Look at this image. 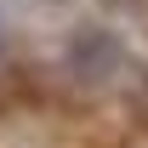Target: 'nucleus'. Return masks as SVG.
I'll list each match as a JSON object with an SVG mask.
<instances>
[{
  "mask_svg": "<svg viewBox=\"0 0 148 148\" xmlns=\"http://www.w3.org/2000/svg\"><path fill=\"white\" fill-rule=\"evenodd\" d=\"M120 57H125V51H120V40H114L108 29H97V23H91V29H74L69 46H63L69 74H74V80H91V86H97V80H108V74L120 69Z\"/></svg>",
  "mask_w": 148,
  "mask_h": 148,
  "instance_id": "1",
  "label": "nucleus"
},
{
  "mask_svg": "<svg viewBox=\"0 0 148 148\" xmlns=\"http://www.w3.org/2000/svg\"><path fill=\"white\" fill-rule=\"evenodd\" d=\"M0 57H6V23H0Z\"/></svg>",
  "mask_w": 148,
  "mask_h": 148,
  "instance_id": "2",
  "label": "nucleus"
},
{
  "mask_svg": "<svg viewBox=\"0 0 148 148\" xmlns=\"http://www.w3.org/2000/svg\"><path fill=\"white\" fill-rule=\"evenodd\" d=\"M46 6H57V0H46Z\"/></svg>",
  "mask_w": 148,
  "mask_h": 148,
  "instance_id": "3",
  "label": "nucleus"
}]
</instances>
